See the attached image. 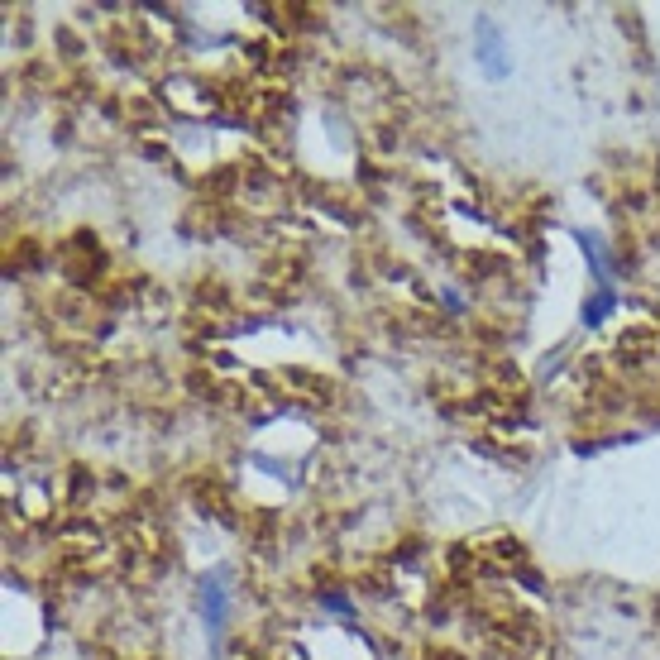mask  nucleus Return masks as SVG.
<instances>
[{"label":"nucleus","mask_w":660,"mask_h":660,"mask_svg":"<svg viewBox=\"0 0 660 660\" xmlns=\"http://www.w3.org/2000/svg\"><path fill=\"white\" fill-rule=\"evenodd\" d=\"M474 29H479V39H484V44H479V63L488 67V77H507V63L498 58V53H503V39H498L493 20H479Z\"/></svg>","instance_id":"f257e3e1"},{"label":"nucleus","mask_w":660,"mask_h":660,"mask_svg":"<svg viewBox=\"0 0 660 660\" xmlns=\"http://www.w3.org/2000/svg\"><path fill=\"white\" fill-rule=\"evenodd\" d=\"M201 608H206V622H211V632H220V622H225V594H220V579L201 584Z\"/></svg>","instance_id":"f03ea898"}]
</instances>
